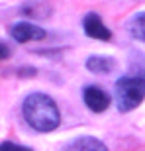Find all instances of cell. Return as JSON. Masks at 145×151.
<instances>
[{
  "label": "cell",
  "mask_w": 145,
  "mask_h": 151,
  "mask_svg": "<svg viewBox=\"0 0 145 151\" xmlns=\"http://www.w3.org/2000/svg\"><path fill=\"white\" fill-rule=\"evenodd\" d=\"M22 112L26 122L35 132H41V134L53 132L61 124V114H59L55 100L43 92H32L29 96H26L22 104Z\"/></svg>",
  "instance_id": "obj_1"
},
{
  "label": "cell",
  "mask_w": 145,
  "mask_h": 151,
  "mask_svg": "<svg viewBox=\"0 0 145 151\" xmlns=\"http://www.w3.org/2000/svg\"><path fill=\"white\" fill-rule=\"evenodd\" d=\"M145 98V73L126 75L116 81L114 100L120 112H131Z\"/></svg>",
  "instance_id": "obj_2"
},
{
  "label": "cell",
  "mask_w": 145,
  "mask_h": 151,
  "mask_svg": "<svg viewBox=\"0 0 145 151\" xmlns=\"http://www.w3.org/2000/svg\"><path fill=\"white\" fill-rule=\"evenodd\" d=\"M12 37L16 39L18 43H28V41H41L45 39V29L35 26V24H29V22H18L12 26L10 29Z\"/></svg>",
  "instance_id": "obj_3"
},
{
  "label": "cell",
  "mask_w": 145,
  "mask_h": 151,
  "mask_svg": "<svg viewBox=\"0 0 145 151\" xmlns=\"http://www.w3.org/2000/svg\"><path fill=\"white\" fill-rule=\"evenodd\" d=\"M83 100H84V104H86L92 112L100 114V112H104V110L110 106L112 98H110V94H108L106 90H102L100 86H94V84H92V86H86V88H84Z\"/></svg>",
  "instance_id": "obj_4"
},
{
  "label": "cell",
  "mask_w": 145,
  "mask_h": 151,
  "mask_svg": "<svg viewBox=\"0 0 145 151\" xmlns=\"http://www.w3.org/2000/svg\"><path fill=\"white\" fill-rule=\"evenodd\" d=\"M83 28L84 34L92 39H100V41H108L112 39V32L106 28V24L102 22V18L96 12H88L83 20Z\"/></svg>",
  "instance_id": "obj_5"
},
{
  "label": "cell",
  "mask_w": 145,
  "mask_h": 151,
  "mask_svg": "<svg viewBox=\"0 0 145 151\" xmlns=\"http://www.w3.org/2000/svg\"><path fill=\"white\" fill-rule=\"evenodd\" d=\"M63 151H108V147L104 145L100 139H96V137L83 135V137L72 139Z\"/></svg>",
  "instance_id": "obj_6"
},
{
  "label": "cell",
  "mask_w": 145,
  "mask_h": 151,
  "mask_svg": "<svg viewBox=\"0 0 145 151\" xmlns=\"http://www.w3.org/2000/svg\"><path fill=\"white\" fill-rule=\"evenodd\" d=\"M116 67V61L112 57H104V55H92L86 59V69L90 73H98V75H106L112 73Z\"/></svg>",
  "instance_id": "obj_7"
},
{
  "label": "cell",
  "mask_w": 145,
  "mask_h": 151,
  "mask_svg": "<svg viewBox=\"0 0 145 151\" xmlns=\"http://www.w3.org/2000/svg\"><path fill=\"white\" fill-rule=\"evenodd\" d=\"M129 34L137 41H145V12H139L137 16L129 20Z\"/></svg>",
  "instance_id": "obj_8"
},
{
  "label": "cell",
  "mask_w": 145,
  "mask_h": 151,
  "mask_svg": "<svg viewBox=\"0 0 145 151\" xmlns=\"http://www.w3.org/2000/svg\"><path fill=\"white\" fill-rule=\"evenodd\" d=\"M0 151H32V149L24 145H16L12 141H4V143H0Z\"/></svg>",
  "instance_id": "obj_9"
},
{
  "label": "cell",
  "mask_w": 145,
  "mask_h": 151,
  "mask_svg": "<svg viewBox=\"0 0 145 151\" xmlns=\"http://www.w3.org/2000/svg\"><path fill=\"white\" fill-rule=\"evenodd\" d=\"M8 55H10V49H8L4 43H0V61H2V59H6Z\"/></svg>",
  "instance_id": "obj_10"
}]
</instances>
